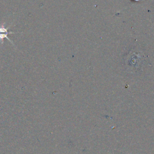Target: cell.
Instances as JSON below:
<instances>
[{"instance_id": "1", "label": "cell", "mask_w": 154, "mask_h": 154, "mask_svg": "<svg viewBox=\"0 0 154 154\" xmlns=\"http://www.w3.org/2000/svg\"><path fill=\"white\" fill-rule=\"evenodd\" d=\"M5 25H6V22H4L3 24H1V26H0V42H1V43H3V39L4 38L7 39L12 44L14 45L13 42L12 41H11V40L8 37V34H16L17 33H14V32H9L8 29L10 28V27H6L5 26Z\"/></svg>"}]
</instances>
